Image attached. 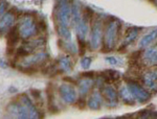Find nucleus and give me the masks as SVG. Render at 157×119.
Wrapping results in <instances>:
<instances>
[{
  "label": "nucleus",
  "instance_id": "obj_20",
  "mask_svg": "<svg viewBox=\"0 0 157 119\" xmlns=\"http://www.w3.org/2000/svg\"><path fill=\"white\" fill-rule=\"evenodd\" d=\"M59 67L62 71L64 72H67L70 70L71 68V63H70V60L68 59L66 57H62L61 59L59 60Z\"/></svg>",
  "mask_w": 157,
  "mask_h": 119
},
{
  "label": "nucleus",
  "instance_id": "obj_17",
  "mask_svg": "<svg viewBox=\"0 0 157 119\" xmlns=\"http://www.w3.org/2000/svg\"><path fill=\"white\" fill-rule=\"evenodd\" d=\"M120 96H121V100H123L124 102L128 103V105H132V103H134V100H135V98H134V96L132 94V92L130 91V89L128 88V86H124V87L121 88Z\"/></svg>",
  "mask_w": 157,
  "mask_h": 119
},
{
  "label": "nucleus",
  "instance_id": "obj_6",
  "mask_svg": "<svg viewBox=\"0 0 157 119\" xmlns=\"http://www.w3.org/2000/svg\"><path fill=\"white\" fill-rule=\"evenodd\" d=\"M7 113L15 118H30L29 113L22 102H14L7 107Z\"/></svg>",
  "mask_w": 157,
  "mask_h": 119
},
{
  "label": "nucleus",
  "instance_id": "obj_16",
  "mask_svg": "<svg viewBox=\"0 0 157 119\" xmlns=\"http://www.w3.org/2000/svg\"><path fill=\"white\" fill-rule=\"evenodd\" d=\"M144 59L150 64H157V44L147 48L144 54Z\"/></svg>",
  "mask_w": 157,
  "mask_h": 119
},
{
  "label": "nucleus",
  "instance_id": "obj_11",
  "mask_svg": "<svg viewBox=\"0 0 157 119\" xmlns=\"http://www.w3.org/2000/svg\"><path fill=\"white\" fill-rule=\"evenodd\" d=\"M103 95L110 106H116L118 102V95L111 86H106L103 89Z\"/></svg>",
  "mask_w": 157,
  "mask_h": 119
},
{
  "label": "nucleus",
  "instance_id": "obj_23",
  "mask_svg": "<svg viewBox=\"0 0 157 119\" xmlns=\"http://www.w3.org/2000/svg\"><path fill=\"white\" fill-rule=\"evenodd\" d=\"M109 73H110V74H107V76L110 78L111 80H118V78H120V73L118 72H116V71H113V70H110V71H108Z\"/></svg>",
  "mask_w": 157,
  "mask_h": 119
},
{
  "label": "nucleus",
  "instance_id": "obj_1",
  "mask_svg": "<svg viewBox=\"0 0 157 119\" xmlns=\"http://www.w3.org/2000/svg\"><path fill=\"white\" fill-rule=\"evenodd\" d=\"M71 9L72 4L69 0H59L56 7V19L58 26L69 27L71 23Z\"/></svg>",
  "mask_w": 157,
  "mask_h": 119
},
{
  "label": "nucleus",
  "instance_id": "obj_4",
  "mask_svg": "<svg viewBox=\"0 0 157 119\" xmlns=\"http://www.w3.org/2000/svg\"><path fill=\"white\" fill-rule=\"evenodd\" d=\"M128 88L130 89V91L132 92V94L135 98V100H137L138 102L140 103H144V102H147L151 97V94L147 91V89L140 86L138 83H135V82H130L128 84Z\"/></svg>",
  "mask_w": 157,
  "mask_h": 119
},
{
  "label": "nucleus",
  "instance_id": "obj_18",
  "mask_svg": "<svg viewBox=\"0 0 157 119\" xmlns=\"http://www.w3.org/2000/svg\"><path fill=\"white\" fill-rule=\"evenodd\" d=\"M92 87V80L85 77L78 82V91L81 95H86Z\"/></svg>",
  "mask_w": 157,
  "mask_h": 119
},
{
  "label": "nucleus",
  "instance_id": "obj_2",
  "mask_svg": "<svg viewBox=\"0 0 157 119\" xmlns=\"http://www.w3.org/2000/svg\"><path fill=\"white\" fill-rule=\"evenodd\" d=\"M121 28V23L117 20L111 19L107 22L105 27V34H104V43L108 50H111L115 45L116 40L118 37V32Z\"/></svg>",
  "mask_w": 157,
  "mask_h": 119
},
{
  "label": "nucleus",
  "instance_id": "obj_14",
  "mask_svg": "<svg viewBox=\"0 0 157 119\" xmlns=\"http://www.w3.org/2000/svg\"><path fill=\"white\" fill-rule=\"evenodd\" d=\"M102 103H103V97H102V95H101V93L98 92V91H94V92L90 95L89 99L87 101L88 107L90 109H93V110L100 109Z\"/></svg>",
  "mask_w": 157,
  "mask_h": 119
},
{
  "label": "nucleus",
  "instance_id": "obj_10",
  "mask_svg": "<svg viewBox=\"0 0 157 119\" xmlns=\"http://www.w3.org/2000/svg\"><path fill=\"white\" fill-rule=\"evenodd\" d=\"M75 32L78 34V38L80 42H85V38L88 32V21L87 17H83L77 24H75Z\"/></svg>",
  "mask_w": 157,
  "mask_h": 119
},
{
  "label": "nucleus",
  "instance_id": "obj_3",
  "mask_svg": "<svg viewBox=\"0 0 157 119\" xmlns=\"http://www.w3.org/2000/svg\"><path fill=\"white\" fill-rule=\"evenodd\" d=\"M18 30H19L20 37H21L22 39L26 40V39H30L32 37L36 36L38 26H37L36 22H35V20L33 19L32 17L25 16L21 19V21H20Z\"/></svg>",
  "mask_w": 157,
  "mask_h": 119
},
{
  "label": "nucleus",
  "instance_id": "obj_13",
  "mask_svg": "<svg viewBox=\"0 0 157 119\" xmlns=\"http://www.w3.org/2000/svg\"><path fill=\"white\" fill-rule=\"evenodd\" d=\"M157 39V28L149 32L148 34L145 35L139 41V47L140 48H148L150 45Z\"/></svg>",
  "mask_w": 157,
  "mask_h": 119
},
{
  "label": "nucleus",
  "instance_id": "obj_7",
  "mask_svg": "<svg viewBox=\"0 0 157 119\" xmlns=\"http://www.w3.org/2000/svg\"><path fill=\"white\" fill-rule=\"evenodd\" d=\"M60 95L66 103H73L77 100V92L72 86L64 84L60 87Z\"/></svg>",
  "mask_w": 157,
  "mask_h": 119
},
{
  "label": "nucleus",
  "instance_id": "obj_12",
  "mask_svg": "<svg viewBox=\"0 0 157 119\" xmlns=\"http://www.w3.org/2000/svg\"><path fill=\"white\" fill-rule=\"evenodd\" d=\"M20 99H21V102L23 103V105L25 106V108L27 109V111H29L30 118H38V117H40V116H39V112H38L37 108L35 107L34 103L32 102V100H30L26 95H22L21 97H20Z\"/></svg>",
  "mask_w": 157,
  "mask_h": 119
},
{
  "label": "nucleus",
  "instance_id": "obj_24",
  "mask_svg": "<svg viewBox=\"0 0 157 119\" xmlns=\"http://www.w3.org/2000/svg\"><path fill=\"white\" fill-rule=\"evenodd\" d=\"M106 61H107L109 64L112 65V66H115L116 64H117V60H116L115 58H113V57H108V58H106Z\"/></svg>",
  "mask_w": 157,
  "mask_h": 119
},
{
  "label": "nucleus",
  "instance_id": "obj_15",
  "mask_svg": "<svg viewBox=\"0 0 157 119\" xmlns=\"http://www.w3.org/2000/svg\"><path fill=\"white\" fill-rule=\"evenodd\" d=\"M15 21V15L13 12H7L6 14L2 15L1 17V32H6L9 28H11Z\"/></svg>",
  "mask_w": 157,
  "mask_h": 119
},
{
  "label": "nucleus",
  "instance_id": "obj_8",
  "mask_svg": "<svg viewBox=\"0 0 157 119\" xmlns=\"http://www.w3.org/2000/svg\"><path fill=\"white\" fill-rule=\"evenodd\" d=\"M143 82L149 90H157V69L150 70L146 72L143 76Z\"/></svg>",
  "mask_w": 157,
  "mask_h": 119
},
{
  "label": "nucleus",
  "instance_id": "obj_21",
  "mask_svg": "<svg viewBox=\"0 0 157 119\" xmlns=\"http://www.w3.org/2000/svg\"><path fill=\"white\" fill-rule=\"evenodd\" d=\"M91 58H83L82 60H81V66H82V68H84V69H88L89 68V66L91 64Z\"/></svg>",
  "mask_w": 157,
  "mask_h": 119
},
{
  "label": "nucleus",
  "instance_id": "obj_22",
  "mask_svg": "<svg viewBox=\"0 0 157 119\" xmlns=\"http://www.w3.org/2000/svg\"><path fill=\"white\" fill-rule=\"evenodd\" d=\"M156 114L154 112H151V111H144V112L140 113V115H139V117L140 118H154V117H157L155 116Z\"/></svg>",
  "mask_w": 157,
  "mask_h": 119
},
{
  "label": "nucleus",
  "instance_id": "obj_19",
  "mask_svg": "<svg viewBox=\"0 0 157 119\" xmlns=\"http://www.w3.org/2000/svg\"><path fill=\"white\" fill-rule=\"evenodd\" d=\"M137 35H138V28H136V27H132V28L128 29L125 40H124V45L127 46V45L131 44L137 38Z\"/></svg>",
  "mask_w": 157,
  "mask_h": 119
},
{
  "label": "nucleus",
  "instance_id": "obj_5",
  "mask_svg": "<svg viewBox=\"0 0 157 119\" xmlns=\"http://www.w3.org/2000/svg\"><path fill=\"white\" fill-rule=\"evenodd\" d=\"M102 39H103V25L102 22L100 20H98L93 24L92 28H91L90 40H89L91 49H97V48L100 47V45L102 44Z\"/></svg>",
  "mask_w": 157,
  "mask_h": 119
},
{
  "label": "nucleus",
  "instance_id": "obj_9",
  "mask_svg": "<svg viewBox=\"0 0 157 119\" xmlns=\"http://www.w3.org/2000/svg\"><path fill=\"white\" fill-rule=\"evenodd\" d=\"M47 55L44 54V52H39V54H35V55H29V57L25 58L22 62L25 67H29V68H32L34 66H38L40 64H42L45 60H46Z\"/></svg>",
  "mask_w": 157,
  "mask_h": 119
},
{
  "label": "nucleus",
  "instance_id": "obj_25",
  "mask_svg": "<svg viewBox=\"0 0 157 119\" xmlns=\"http://www.w3.org/2000/svg\"><path fill=\"white\" fill-rule=\"evenodd\" d=\"M154 1H155V3H156V6H157V0H154Z\"/></svg>",
  "mask_w": 157,
  "mask_h": 119
}]
</instances>
